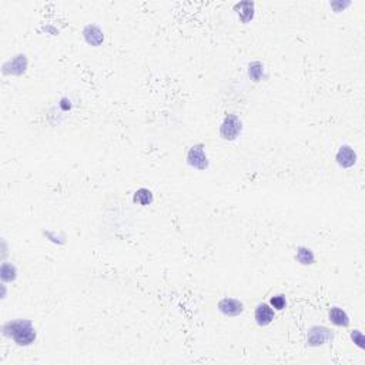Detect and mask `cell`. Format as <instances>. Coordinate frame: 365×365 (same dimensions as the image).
<instances>
[{
	"instance_id": "cell-10",
	"label": "cell",
	"mask_w": 365,
	"mask_h": 365,
	"mask_svg": "<svg viewBox=\"0 0 365 365\" xmlns=\"http://www.w3.org/2000/svg\"><path fill=\"white\" fill-rule=\"evenodd\" d=\"M330 319L332 324L340 325V327H347V325L350 324V318H348V315L345 314V311H342L341 308L338 307L331 308Z\"/></svg>"
},
{
	"instance_id": "cell-9",
	"label": "cell",
	"mask_w": 365,
	"mask_h": 365,
	"mask_svg": "<svg viewBox=\"0 0 365 365\" xmlns=\"http://www.w3.org/2000/svg\"><path fill=\"white\" fill-rule=\"evenodd\" d=\"M83 34H84L87 43H90L91 46H99L103 42V39H104L102 30L97 26H91V24L84 29Z\"/></svg>"
},
{
	"instance_id": "cell-3",
	"label": "cell",
	"mask_w": 365,
	"mask_h": 365,
	"mask_svg": "<svg viewBox=\"0 0 365 365\" xmlns=\"http://www.w3.org/2000/svg\"><path fill=\"white\" fill-rule=\"evenodd\" d=\"M188 163L190 166H193L198 170H204L207 167V157L204 154V148L201 144H197V146H193L188 151Z\"/></svg>"
},
{
	"instance_id": "cell-7",
	"label": "cell",
	"mask_w": 365,
	"mask_h": 365,
	"mask_svg": "<svg viewBox=\"0 0 365 365\" xmlns=\"http://www.w3.org/2000/svg\"><path fill=\"white\" fill-rule=\"evenodd\" d=\"M255 319L260 325H268L274 319L273 308L268 304H260L255 309Z\"/></svg>"
},
{
	"instance_id": "cell-16",
	"label": "cell",
	"mask_w": 365,
	"mask_h": 365,
	"mask_svg": "<svg viewBox=\"0 0 365 365\" xmlns=\"http://www.w3.org/2000/svg\"><path fill=\"white\" fill-rule=\"evenodd\" d=\"M351 337H353L354 342H357L358 347H361V348L364 347V337H363V334H361L360 331H354Z\"/></svg>"
},
{
	"instance_id": "cell-1",
	"label": "cell",
	"mask_w": 365,
	"mask_h": 365,
	"mask_svg": "<svg viewBox=\"0 0 365 365\" xmlns=\"http://www.w3.org/2000/svg\"><path fill=\"white\" fill-rule=\"evenodd\" d=\"M3 330H4V334L7 337L13 338L16 344H19V345H30L36 340L34 328L32 327V322L27 319H19V321L7 322Z\"/></svg>"
},
{
	"instance_id": "cell-6",
	"label": "cell",
	"mask_w": 365,
	"mask_h": 365,
	"mask_svg": "<svg viewBox=\"0 0 365 365\" xmlns=\"http://www.w3.org/2000/svg\"><path fill=\"white\" fill-rule=\"evenodd\" d=\"M337 161L338 164L344 167V169H348V167H353L357 161V156L354 153V150L350 146H342L338 153H337Z\"/></svg>"
},
{
	"instance_id": "cell-13",
	"label": "cell",
	"mask_w": 365,
	"mask_h": 365,
	"mask_svg": "<svg viewBox=\"0 0 365 365\" xmlns=\"http://www.w3.org/2000/svg\"><path fill=\"white\" fill-rule=\"evenodd\" d=\"M297 260L301 262V264H312L314 261V254L309 248H305V247H301L298 248V252H297Z\"/></svg>"
},
{
	"instance_id": "cell-12",
	"label": "cell",
	"mask_w": 365,
	"mask_h": 365,
	"mask_svg": "<svg viewBox=\"0 0 365 365\" xmlns=\"http://www.w3.org/2000/svg\"><path fill=\"white\" fill-rule=\"evenodd\" d=\"M11 66V73L13 74H22L23 71H24V68H26V56H17L16 59H13L10 63H9Z\"/></svg>"
},
{
	"instance_id": "cell-2",
	"label": "cell",
	"mask_w": 365,
	"mask_h": 365,
	"mask_svg": "<svg viewBox=\"0 0 365 365\" xmlns=\"http://www.w3.org/2000/svg\"><path fill=\"white\" fill-rule=\"evenodd\" d=\"M241 131V122L236 114H228L224 119L221 128H220V134L226 140H234L239 136Z\"/></svg>"
},
{
	"instance_id": "cell-15",
	"label": "cell",
	"mask_w": 365,
	"mask_h": 365,
	"mask_svg": "<svg viewBox=\"0 0 365 365\" xmlns=\"http://www.w3.org/2000/svg\"><path fill=\"white\" fill-rule=\"evenodd\" d=\"M285 298L284 296H275L271 298V305L277 309H283L285 307Z\"/></svg>"
},
{
	"instance_id": "cell-5",
	"label": "cell",
	"mask_w": 365,
	"mask_h": 365,
	"mask_svg": "<svg viewBox=\"0 0 365 365\" xmlns=\"http://www.w3.org/2000/svg\"><path fill=\"white\" fill-rule=\"evenodd\" d=\"M332 338V334L325 327H314L308 334V344L309 345H321Z\"/></svg>"
},
{
	"instance_id": "cell-11",
	"label": "cell",
	"mask_w": 365,
	"mask_h": 365,
	"mask_svg": "<svg viewBox=\"0 0 365 365\" xmlns=\"http://www.w3.org/2000/svg\"><path fill=\"white\" fill-rule=\"evenodd\" d=\"M153 201V194L147 188H140L134 193V203L141 205H148L151 204Z\"/></svg>"
},
{
	"instance_id": "cell-8",
	"label": "cell",
	"mask_w": 365,
	"mask_h": 365,
	"mask_svg": "<svg viewBox=\"0 0 365 365\" xmlns=\"http://www.w3.org/2000/svg\"><path fill=\"white\" fill-rule=\"evenodd\" d=\"M236 10L239 13L241 22H250L254 17V3L252 1H241L239 4H236Z\"/></svg>"
},
{
	"instance_id": "cell-14",
	"label": "cell",
	"mask_w": 365,
	"mask_h": 365,
	"mask_svg": "<svg viewBox=\"0 0 365 365\" xmlns=\"http://www.w3.org/2000/svg\"><path fill=\"white\" fill-rule=\"evenodd\" d=\"M261 73L262 67L260 63H252V64H250V76L254 79V81H258L260 80Z\"/></svg>"
},
{
	"instance_id": "cell-4",
	"label": "cell",
	"mask_w": 365,
	"mask_h": 365,
	"mask_svg": "<svg viewBox=\"0 0 365 365\" xmlns=\"http://www.w3.org/2000/svg\"><path fill=\"white\" fill-rule=\"evenodd\" d=\"M218 309L226 314L228 317H236L243 312V303H240L239 300H234V298H224L218 303Z\"/></svg>"
}]
</instances>
